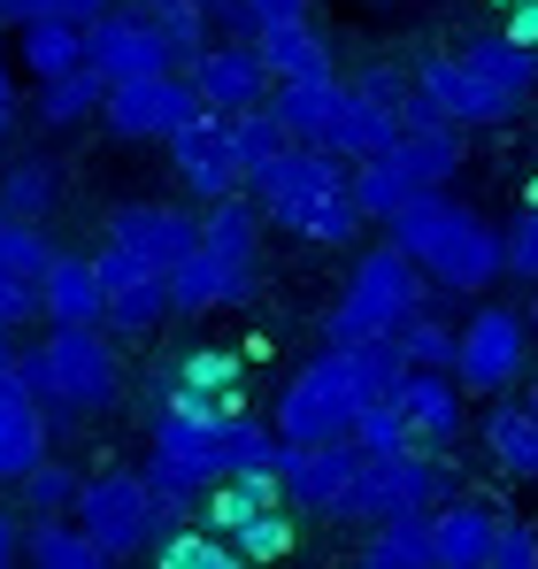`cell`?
<instances>
[{
    "label": "cell",
    "instance_id": "6da1fadb",
    "mask_svg": "<svg viewBox=\"0 0 538 569\" xmlns=\"http://www.w3.org/2000/svg\"><path fill=\"white\" fill-rule=\"evenodd\" d=\"M385 239L408 247V254L424 262V278L447 284V292H485V284L508 278L500 231H492L477 208L447 200V186H416L392 216H385Z\"/></svg>",
    "mask_w": 538,
    "mask_h": 569
},
{
    "label": "cell",
    "instance_id": "7a4b0ae2",
    "mask_svg": "<svg viewBox=\"0 0 538 569\" xmlns=\"http://www.w3.org/2000/svg\"><path fill=\"white\" fill-rule=\"evenodd\" d=\"M255 200H262L269 223H285L292 239H316V247H347L361 231L355 208V178L331 162V147L316 139H292L262 178H255Z\"/></svg>",
    "mask_w": 538,
    "mask_h": 569
},
{
    "label": "cell",
    "instance_id": "3957f363",
    "mask_svg": "<svg viewBox=\"0 0 538 569\" xmlns=\"http://www.w3.org/2000/svg\"><path fill=\"white\" fill-rule=\"evenodd\" d=\"M16 378H23V392L54 423V416H100V408H116L123 362L100 339V323H54V339L39 355H16Z\"/></svg>",
    "mask_w": 538,
    "mask_h": 569
},
{
    "label": "cell",
    "instance_id": "277c9868",
    "mask_svg": "<svg viewBox=\"0 0 538 569\" xmlns=\"http://www.w3.org/2000/svg\"><path fill=\"white\" fill-rule=\"evenodd\" d=\"M424 262L408 254V247H369L361 254V270L347 278V300L323 316V339L331 347H355V339H385V331H400L416 308H424Z\"/></svg>",
    "mask_w": 538,
    "mask_h": 569
},
{
    "label": "cell",
    "instance_id": "5b68a950",
    "mask_svg": "<svg viewBox=\"0 0 538 569\" xmlns=\"http://www.w3.org/2000/svg\"><path fill=\"white\" fill-rule=\"evenodd\" d=\"M377 392L361 378L355 347H323L300 378L277 392V439H355V416Z\"/></svg>",
    "mask_w": 538,
    "mask_h": 569
},
{
    "label": "cell",
    "instance_id": "8992f818",
    "mask_svg": "<svg viewBox=\"0 0 538 569\" xmlns=\"http://www.w3.org/2000/svg\"><path fill=\"white\" fill-rule=\"evenodd\" d=\"M70 516L108 547V562H123V555H147V547L162 539V523H178L185 508L162 500L147 477L108 470V477H92V485H78V508H70Z\"/></svg>",
    "mask_w": 538,
    "mask_h": 569
},
{
    "label": "cell",
    "instance_id": "52a82bcc",
    "mask_svg": "<svg viewBox=\"0 0 538 569\" xmlns=\"http://www.w3.org/2000/svg\"><path fill=\"white\" fill-rule=\"evenodd\" d=\"M447 500V470L424 455V447H392V455H369L361 447V470L339 500V516L355 523H392V516H431Z\"/></svg>",
    "mask_w": 538,
    "mask_h": 569
},
{
    "label": "cell",
    "instance_id": "ba28073f",
    "mask_svg": "<svg viewBox=\"0 0 538 569\" xmlns=\"http://www.w3.org/2000/svg\"><path fill=\"white\" fill-rule=\"evenodd\" d=\"M454 62H461V100H454L461 123H508V116H524V100L538 93V47L508 39V31L461 47Z\"/></svg>",
    "mask_w": 538,
    "mask_h": 569
},
{
    "label": "cell",
    "instance_id": "9c48e42d",
    "mask_svg": "<svg viewBox=\"0 0 538 569\" xmlns=\"http://www.w3.org/2000/svg\"><path fill=\"white\" fill-rule=\"evenodd\" d=\"M208 531H223L247 562L285 555L292 547V523H285V485L277 470H231L208 485Z\"/></svg>",
    "mask_w": 538,
    "mask_h": 569
},
{
    "label": "cell",
    "instance_id": "30bf717a",
    "mask_svg": "<svg viewBox=\"0 0 538 569\" xmlns=\"http://www.w3.org/2000/svg\"><path fill=\"white\" fill-rule=\"evenodd\" d=\"M531 323L516 316V308H477L469 323H461V339H454V385L461 392H500V385L524 378V362H531Z\"/></svg>",
    "mask_w": 538,
    "mask_h": 569
},
{
    "label": "cell",
    "instance_id": "8fae6325",
    "mask_svg": "<svg viewBox=\"0 0 538 569\" xmlns=\"http://www.w3.org/2000/svg\"><path fill=\"white\" fill-rule=\"evenodd\" d=\"M92 270H100V292H108V316H100V323H116L123 339H147V331L170 316V270L147 262L139 247L108 239V247L92 254Z\"/></svg>",
    "mask_w": 538,
    "mask_h": 569
},
{
    "label": "cell",
    "instance_id": "7c38bea8",
    "mask_svg": "<svg viewBox=\"0 0 538 569\" xmlns=\"http://www.w3.org/2000/svg\"><path fill=\"white\" fill-rule=\"evenodd\" d=\"M277 485H285V500L292 508H308V516H339V500H347V485L361 470V447L355 439H277Z\"/></svg>",
    "mask_w": 538,
    "mask_h": 569
},
{
    "label": "cell",
    "instance_id": "4fadbf2b",
    "mask_svg": "<svg viewBox=\"0 0 538 569\" xmlns=\"http://www.w3.org/2000/svg\"><path fill=\"white\" fill-rule=\"evenodd\" d=\"M100 116H108L116 139H170L185 116H200V93H192V78H178V70H155V78L108 86L100 93Z\"/></svg>",
    "mask_w": 538,
    "mask_h": 569
},
{
    "label": "cell",
    "instance_id": "5bb4252c",
    "mask_svg": "<svg viewBox=\"0 0 538 569\" xmlns=\"http://www.w3.org/2000/svg\"><path fill=\"white\" fill-rule=\"evenodd\" d=\"M86 62L108 78V86H123V78H155V70H178L170 62V47H162V31L139 16V8H100L86 23Z\"/></svg>",
    "mask_w": 538,
    "mask_h": 569
},
{
    "label": "cell",
    "instance_id": "9a60e30c",
    "mask_svg": "<svg viewBox=\"0 0 538 569\" xmlns=\"http://www.w3.org/2000/svg\"><path fill=\"white\" fill-rule=\"evenodd\" d=\"M170 162H178V178L200 200H223V192H239V154H231V123L216 116V108H200V116H185L178 131H170Z\"/></svg>",
    "mask_w": 538,
    "mask_h": 569
},
{
    "label": "cell",
    "instance_id": "2e32d148",
    "mask_svg": "<svg viewBox=\"0 0 538 569\" xmlns=\"http://www.w3.org/2000/svg\"><path fill=\"white\" fill-rule=\"evenodd\" d=\"M185 78H192L200 108H216V116H239V108H255V100L269 93V62H262L255 39H239V47H208Z\"/></svg>",
    "mask_w": 538,
    "mask_h": 569
},
{
    "label": "cell",
    "instance_id": "e0dca14e",
    "mask_svg": "<svg viewBox=\"0 0 538 569\" xmlns=\"http://www.w3.org/2000/svg\"><path fill=\"white\" fill-rule=\"evenodd\" d=\"M108 239H123V247H139L147 262L178 270L185 254L200 247V216H185V208H162V200H123V208L108 216Z\"/></svg>",
    "mask_w": 538,
    "mask_h": 569
},
{
    "label": "cell",
    "instance_id": "ac0fdd59",
    "mask_svg": "<svg viewBox=\"0 0 538 569\" xmlns=\"http://www.w3.org/2000/svg\"><path fill=\"white\" fill-rule=\"evenodd\" d=\"M47 262H54L47 231H39V223H23V216H8V223H0V323H23V316L39 308Z\"/></svg>",
    "mask_w": 538,
    "mask_h": 569
},
{
    "label": "cell",
    "instance_id": "d6986e66",
    "mask_svg": "<svg viewBox=\"0 0 538 569\" xmlns=\"http://www.w3.org/2000/svg\"><path fill=\"white\" fill-rule=\"evenodd\" d=\"M424 523H431V569H477L492 555V523L500 516L485 500H469V492H447Z\"/></svg>",
    "mask_w": 538,
    "mask_h": 569
},
{
    "label": "cell",
    "instance_id": "ffe728a7",
    "mask_svg": "<svg viewBox=\"0 0 538 569\" xmlns=\"http://www.w3.org/2000/svg\"><path fill=\"white\" fill-rule=\"evenodd\" d=\"M400 139V100L385 93H361V86H347V100L331 108V123H323V139L316 147H331V154H377V147H392Z\"/></svg>",
    "mask_w": 538,
    "mask_h": 569
},
{
    "label": "cell",
    "instance_id": "44dd1931",
    "mask_svg": "<svg viewBox=\"0 0 538 569\" xmlns=\"http://www.w3.org/2000/svg\"><path fill=\"white\" fill-rule=\"evenodd\" d=\"M239 300H255V270H231V262H216L208 247H192L178 270H170V308H178V316L239 308Z\"/></svg>",
    "mask_w": 538,
    "mask_h": 569
},
{
    "label": "cell",
    "instance_id": "7402d4cb",
    "mask_svg": "<svg viewBox=\"0 0 538 569\" xmlns=\"http://www.w3.org/2000/svg\"><path fill=\"white\" fill-rule=\"evenodd\" d=\"M39 455H47V408L23 392L16 362H8L0 370V485H16Z\"/></svg>",
    "mask_w": 538,
    "mask_h": 569
},
{
    "label": "cell",
    "instance_id": "603a6c76",
    "mask_svg": "<svg viewBox=\"0 0 538 569\" xmlns=\"http://www.w3.org/2000/svg\"><path fill=\"white\" fill-rule=\"evenodd\" d=\"M392 400L408 408V423H416L424 447L461 439V392H454V370H416V362H408V378L392 385Z\"/></svg>",
    "mask_w": 538,
    "mask_h": 569
},
{
    "label": "cell",
    "instance_id": "cb8c5ba5",
    "mask_svg": "<svg viewBox=\"0 0 538 569\" xmlns=\"http://www.w3.org/2000/svg\"><path fill=\"white\" fill-rule=\"evenodd\" d=\"M39 308L54 323H100L108 316V292H100V270L86 254H54L47 262V284H39Z\"/></svg>",
    "mask_w": 538,
    "mask_h": 569
},
{
    "label": "cell",
    "instance_id": "d4e9b609",
    "mask_svg": "<svg viewBox=\"0 0 538 569\" xmlns=\"http://www.w3.org/2000/svg\"><path fill=\"white\" fill-rule=\"evenodd\" d=\"M255 239H262V200H239V192L208 200V216H200V247H208L216 262L255 270Z\"/></svg>",
    "mask_w": 538,
    "mask_h": 569
},
{
    "label": "cell",
    "instance_id": "484cf974",
    "mask_svg": "<svg viewBox=\"0 0 538 569\" xmlns=\"http://www.w3.org/2000/svg\"><path fill=\"white\" fill-rule=\"evenodd\" d=\"M255 47H262L269 78H323V70H331V47H323V31H308V16H292V23H262Z\"/></svg>",
    "mask_w": 538,
    "mask_h": 569
},
{
    "label": "cell",
    "instance_id": "4316f807",
    "mask_svg": "<svg viewBox=\"0 0 538 569\" xmlns=\"http://www.w3.org/2000/svg\"><path fill=\"white\" fill-rule=\"evenodd\" d=\"M23 562H39V569H100L108 547L92 539L78 516H70V523H62V516H39V523L23 531Z\"/></svg>",
    "mask_w": 538,
    "mask_h": 569
},
{
    "label": "cell",
    "instance_id": "83f0119b",
    "mask_svg": "<svg viewBox=\"0 0 538 569\" xmlns=\"http://www.w3.org/2000/svg\"><path fill=\"white\" fill-rule=\"evenodd\" d=\"M347 100V86H339V70H323V78H277V116H285V131L292 139H323V123H331V108Z\"/></svg>",
    "mask_w": 538,
    "mask_h": 569
},
{
    "label": "cell",
    "instance_id": "f1b7e54d",
    "mask_svg": "<svg viewBox=\"0 0 538 569\" xmlns=\"http://www.w3.org/2000/svg\"><path fill=\"white\" fill-rule=\"evenodd\" d=\"M54 200H62V170H54L47 154H16V162L0 170V208H8V216L47 223V216H54Z\"/></svg>",
    "mask_w": 538,
    "mask_h": 569
},
{
    "label": "cell",
    "instance_id": "f546056e",
    "mask_svg": "<svg viewBox=\"0 0 538 569\" xmlns=\"http://www.w3.org/2000/svg\"><path fill=\"white\" fill-rule=\"evenodd\" d=\"M485 447H492V462H500L508 477L531 485V477H538V408H531V400H524V408H516V400L492 408V416H485Z\"/></svg>",
    "mask_w": 538,
    "mask_h": 569
},
{
    "label": "cell",
    "instance_id": "4dcf8cb0",
    "mask_svg": "<svg viewBox=\"0 0 538 569\" xmlns=\"http://www.w3.org/2000/svg\"><path fill=\"white\" fill-rule=\"evenodd\" d=\"M408 192H416V170H408L392 147H377V154H361V162H355V208H361V223H385Z\"/></svg>",
    "mask_w": 538,
    "mask_h": 569
},
{
    "label": "cell",
    "instance_id": "1f68e13d",
    "mask_svg": "<svg viewBox=\"0 0 538 569\" xmlns=\"http://www.w3.org/2000/svg\"><path fill=\"white\" fill-rule=\"evenodd\" d=\"M392 154L416 170V186H447L454 170H461V131L454 123H400Z\"/></svg>",
    "mask_w": 538,
    "mask_h": 569
},
{
    "label": "cell",
    "instance_id": "d6a6232c",
    "mask_svg": "<svg viewBox=\"0 0 538 569\" xmlns=\"http://www.w3.org/2000/svg\"><path fill=\"white\" fill-rule=\"evenodd\" d=\"M223 123H231V154H239V178H247V186H255L269 162L292 147L285 116H277V108H262V100H255V108H239V116H223Z\"/></svg>",
    "mask_w": 538,
    "mask_h": 569
},
{
    "label": "cell",
    "instance_id": "836d02e7",
    "mask_svg": "<svg viewBox=\"0 0 538 569\" xmlns=\"http://www.w3.org/2000/svg\"><path fill=\"white\" fill-rule=\"evenodd\" d=\"M361 569H431V523H424V516L369 523V539H361Z\"/></svg>",
    "mask_w": 538,
    "mask_h": 569
},
{
    "label": "cell",
    "instance_id": "e575fe53",
    "mask_svg": "<svg viewBox=\"0 0 538 569\" xmlns=\"http://www.w3.org/2000/svg\"><path fill=\"white\" fill-rule=\"evenodd\" d=\"M86 62V23H54V16H31L23 23V70L31 78H62Z\"/></svg>",
    "mask_w": 538,
    "mask_h": 569
},
{
    "label": "cell",
    "instance_id": "d590c367",
    "mask_svg": "<svg viewBox=\"0 0 538 569\" xmlns=\"http://www.w3.org/2000/svg\"><path fill=\"white\" fill-rule=\"evenodd\" d=\"M131 8L162 31L170 62H185V70H192V62L208 54V39H200V31H208V8H200V0H131Z\"/></svg>",
    "mask_w": 538,
    "mask_h": 569
},
{
    "label": "cell",
    "instance_id": "8d00e7d4",
    "mask_svg": "<svg viewBox=\"0 0 538 569\" xmlns=\"http://www.w3.org/2000/svg\"><path fill=\"white\" fill-rule=\"evenodd\" d=\"M147 555H155L162 569H231V562H247V555H239L223 531H208V523H200V531H170V539H155Z\"/></svg>",
    "mask_w": 538,
    "mask_h": 569
},
{
    "label": "cell",
    "instance_id": "74e56055",
    "mask_svg": "<svg viewBox=\"0 0 538 569\" xmlns=\"http://www.w3.org/2000/svg\"><path fill=\"white\" fill-rule=\"evenodd\" d=\"M100 93H108V78H100L92 62H78V70L47 78V93H39V116H47V123H78V116H92V108H100Z\"/></svg>",
    "mask_w": 538,
    "mask_h": 569
},
{
    "label": "cell",
    "instance_id": "f35d334b",
    "mask_svg": "<svg viewBox=\"0 0 538 569\" xmlns=\"http://www.w3.org/2000/svg\"><path fill=\"white\" fill-rule=\"evenodd\" d=\"M355 447H369V455H392V447H424V439H416L408 408H400L392 392H377V400L355 416Z\"/></svg>",
    "mask_w": 538,
    "mask_h": 569
},
{
    "label": "cell",
    "instance_id": "ab89813d",
    "mask_svg": "<svg viewBox=\"0 0 538 569\" xmlns=\"http://www.w3.org/2000/svg\"><path fill=\"white\" fill-rule=\"evenodd\" d=\"M392 339H400V355H408L416 370H454V339H461V331H454V323H439V316H424V308H416V316H408V323H400Z\"/></svg>",
    "mask_w": 538,
    "mask_h": 569
},
{
    "label": "cell",
    "instance_id": "60d3db41",
    "mask_svg": "<svg viewBox=\"0 0 538 569\" xmlns=\"http://www.w3.org/2000/svg\"><path fill=\"white\" fill-rule=\"evenodd\" d=\"M16 485H23V500H31L39 516H62V508H78V485H86V477H78V470H62V462H47V455H39V462H31V470L16 477Z\"/></svg>",
    "mask_w": 538,
    "mask_h": 569
},
{
    "label": "cell",
    "instance_id": "b9f144b4",
    "mask_svg": "<svg viewBox=\"0 0 538 569\" xmlns=\"http://www.w3.org/2000/svg\"><path fill=\"white\" fill-rule=\"evenodd\" d=\"M178 385H200V392H216V400L239 408V355H223V347H192V355L178 362Z\"/></svg>",
    "mask_w": 538,
    "mask_h": 569
},
{
    "label": "cell",
    "instance_id": "7bdbcfd3",
    "mask_svg": "<svg viewBox=\"0 0 538 569\" xmlns=\"http://www.w3.org/2000/svg\"><path fill=\"white\" fill-rule=\"evenodd\" d=\"M500 254H508V278L516 284H538V200L516 208V223L500 231Z\"/></svg>",
    "mask_w": 538,
    "mask_h": 569
},
{
    "label": "cell",
    "instance_id": "ee69618b",
    "mask_svg": "<svg viewBox=\"0 0 538 569\" xmlns=\"http://www.w3.org/2000/svg\"><path fill=\"white\" fill-rule=\"evenodd\" d=\"M485 562H492V569H538V531L500 516V523H492V555H485Z\"/></svg>",
    "mask_w": 538,
    "mask_h": 569
},
{
    "label": "cell",
    "instance_id": "f6af8a7d",
    "mask_svg": "<svg viewBox=\"0 0 538 569\" xmlns=\"http://www.w3.org/2000/svg\"><path fill=\"white\" fill-rule=\"evenodd\" d=\"M108 0H0L8 23H31V16H54V23H92Z\"/></svg>",
    "mask_w": 538,
    "mask_h": 569
},
{
    "label": "cell",
    "instance_id": "bcb514c9",
    "mask_svg": "<svg viewBox=\"0 0 538 569\" xmlns=\"http://www.w3.org/2000/svg\"><path fill=\"white\" fill-rule=\"evenodd\" d=\"M508 39H524V47H538V0H508V23H500Z\"/></svg>",
    "mask_w": 538,
    "mask_h": 569
},
{
    "label": "cell",
    "instance_id": "7dc6e473",
    "mask_svg": "<svg viewBox=\"0 0 538 569\" xmlns=\"http://www.w3.org/2000/svg\"><path fill=\"white\" fill-rule=\"evenodd\" d=\"M255 8V31L262 23H292V16H308V0H247Z\"/></svg>",
    "mask_w": 538,
    "mask_h": 569
},
{
    "label": "cell",
    "instance_id": "c3c4849f",
    "mask_svg": "<svg viewBox=\"0 0 538 569\" xmlns=\"http://www.w3.org/2000/svg\"><path fill=\"white\" fill-rule=\"evenodd\" d=\"M8 123H16V78H8V47H0V139H8Z\"/></svg>",
    "mask_w": 538,
    "mask_h": 569
},
{
    "label": "cell",
    "instance_id": "681fc988",
    "mask_svg": "<svg viewBox=\"0 0 538 569\" xmlns=\"http://www.w3.org/2000/svg\"><path fill=\"white\" fill-rule=\"evenodd\" d=\"M16 555H23V531H16V516H8V508H0V569L16 562Z\"/></svg>",
    "mask_w": 538,
    "mask_h": 569
},
{
    "label": "cell",
    "instance_id": "f907efd6",
    "mask_svg": "<svg viewBox=\"0 0 538 569\" xmlns=\"http://www.w3.org/2000/svg\"><path fill=\"white\" fill-rule=\"evenodd\" d=\"M0 362H16V323H0Z\"/></svg>",
    "mask_w": 538,
    "mask_h": 569
},
{
    "label": "cell",
    "instance_id": "816d5d0a",
    "mask_svg": "<svg viewBox=\"0 0 538 569\" xmlns=\"http://www.w3.org/2000/svg\"><path fill=\"white\" fill-rule=\"evenodd\" d=\"M531 408H538V385H531Z\"/></svg>",
    "mask_w": 538,
    "mask_h": 569
},
{
    "label": "cell",
    "instance_id": "f5cc1de1",
    "mask_svg": "<svg viewBox=\"0 0 538 569\" xmlns=\"http://www.w3.org/2000/svg\"><path fill=\"white\" fill-rule=\"evenodd\" d=\"M0 223H8V208H0Z\"/></svg>",
    "mask_w": 538,
    "mask_h": 569
},
{
    "label": "cell",
    "instance_id": "db71d44e",
    "mask_svg": "<svg viewBox=\"0 0 538 569\" xmlns=\"http://www.w3.org/2000/svg\"><path fill=\"white\" fill-rule=\"evenodd\" d=\"M0 370H8V362H0Z\"/></svg>",
    "mask_w": 538,
    "mask_h": 569
},
{
    "label": "cell",
    "instance_id": "11a10c76",
    "mask_svg": "<svg viewBox=\"0 0 538 569\" xmlns=\"http://www.w3.org/2000/svg\"><path fill=\"white\" fill-rule=\"evenodd\" d=\"M500 8H508V0H500Z\"/></svg>",
    "mask_w": 538,
    "mask_h": 569
},
{
    "label": "cell",
    "instance_id": "9f6ffc18",
    "mask_svg": "<svg viewBox=\"0 0 538 569\" xmlns=\"http://www.w3.org/2000/svg\"><path fill=\"white\" fill-rule=\"evenodd\" d=\"M531 339H538V331H531Z\"/></svg>",
    "mask_w": 538,
    "mask_h": 569
}]
</instances>
